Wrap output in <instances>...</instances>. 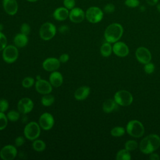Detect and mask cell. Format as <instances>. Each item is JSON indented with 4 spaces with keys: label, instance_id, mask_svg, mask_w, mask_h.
Instances as JSON below:
<instances>
[{
    "label": "cell",
    "instance_id": "obj_1",
    "mask_svg": "<svg viewBox=\"0 0 160 160\" xmlns=\"http://www.w3.org/2000/svg\"><path fill=\"white\" fill-rule=\"evenodd\" d=\"M160 146V137L156 134H149L144 138L139 144L140 151L146 154H151Z\"/></svg>",
    "mask_w": 160,
    "mask_h": 160
},
{
    "label": "cell",
    "instance_id": "obj_2",
    "mask_svg": "<svg viewBox=\"0 0 160 160\" xmlns=\"http://www.w3.org/2000/svg\"><path fill=\"white\" fill-rule=\"evenodd\" d=\"M123 34V28L121 24L116 22L109 24L104 31V38L107 42L114 43L122 37Z\"/></svg>",
    "mask_w": 160,
    "mask_h": 160
},
{
    "label": "cell",
    "instance_id": "obj_3",
    "mask_svg": "<svg viewBox=\"0 0 160 160\" xmlns=\"http://www.w3.org/2000/svg\"><path fill=\"white\" fill-rule=\"evenodd\" d=\"M41 134V127L35 121L28 123L24 129V135L28 139L34 141Z\"/></svg>",
    "mask_w": 160,
    "mask_h": 160
},
{
    "label": "cell",
    "instance_id": "obj_4",
    "mask_svg": "<svg viewBox=\"0 0 160 160\" xmlns=\"http://www.w3.org/2000/svg\"><path fill=\"white\" fill-rule=\"evenodd\" d=\"M126 131L131 136L140 138L144 133V128L142 124L138 120H131L126 126Z\"/></svg>",
    "mask_w": 160,
    "mask_h": 160
},
{
    "label": "cell",
    "instance_id": "obj_5",
    "mask_svg": "<svg viewBox=\"0 0 160 160\" xmlns=\"http://www.w3.org/2000/svg\"><path fill=\"white\" fill-rule=\"evenodd\" d=\"M56 33V28L51 22H46L41 25L39 29L40 38L44 41H49L54 37Z\"/></svg>",
    "mask_w": 160,
    "mask_h": 160
},
{
    "label": "cell",
    "instance_id": "obj_6",
    "mask_svg": "<svg viewBox=\"0 0 160 160\" xmlns=\"http://www.w3.org/2000/svg\"><path fill=\"white\" fill-rule=\"evenodd\" d=\"M114 99L118 105L128 106L132 102L133 98L130 92L126 90H120L115 93Z\"/></svg>",
    "mask_w": 160,
    "mask_h": 160
},
{
    "label": "cell",
    "instance_id": "obj_7",
    "mask_svg": "<svg viewBox=\"0 0 160 160\" xmlns=\"http://www.w3.org/2000/svg\"><path fill=\"white\" fill-rule=\"evenodd\" d=\"M103 11L97 6L89 7L85 12V16L87 20L91 23H98L100 22L103 18Z\"/></svg>",
    "mask_w": 160,
    "mask_h": 160
},
{
    "label": "cell",
    "instance_id": "obj_8",
    "mask_svg": "<svg viewBox=\"0 0 160 160\" xmlns=\"http://www.w3.org/2000/svg\"><path fill=\"white\" fill-rule=\"evenodd\" d=\"M19 51L18 48L14 45H7L2 50V57L3 60L9 64L14 62L18 58Z\"/></svg>",
    "mask_w": 160,
    "mask_h": 160
},
{
    "label": "cell",
    "instance_id": "obj_9",
    "mask_svg": "<svg viewBox=\"0 0 160 160\" xmlns=\"http://www.w3.org/2000/svg\"><path fill=\"white\" fill-rule=\"evenodd\" d=\"M16 148L11 144L3 146L0 150V158L3 160H13L17 156Z\"/></svg>",
    "mask_w": 160,
    "mask_h": 160
},
{
    "label": "cell",
    "instance_id": "obj_10",
    "mask_svg": "<svg viewBox=\"0 0 160 160\" xmlns=\"http://www.w3.org/2000/svg\"><path fill=\"white\" fill-rule=\"evenodd\" d=\"M54 119L52 115L49 112L42 113L39 119V124L43 130H50L54 126Z\"/></svg>",
    "mask_w": 160,
    "mask_h": 160
},
{
    "label": "cell",
    "instance_id": "obj_11",
    "mask_svg": "<svg viewBox=\"0 0 160 160\" xmlns=\"http://www.w3.org/2000/svg\"><path fill=\"white\" fill-rule=\"evenodd\" d=\"M18 111L23 114L30 112L34 108V102L29 98H23L18 102Z\"/></svg>",
    "mask_w": 160,
    "mask_h": 160
},
{
    "label": "cell",
    "instance_id": "obj_12",
    "mask_svg": "<svg viewBox=\"0 0 160 160\" xmlns=\"http://www.w3.org/2000/svg\"><path fill=\"white\" fill-rule=\"evenodd\" d=\"M35 88L38 92L44 95L50 94L52 92V86L49 81L43 79H39L35 82Z\"/></svg>",
    "mask_w": 160,
    "mask_h": 160
},
{
    "label": "cell",
    "instance_id": "obj_13",
    "mask_svg": "<svg viewBox=\"0 0 160 160\" xmlns=\"http://www.w3.org/2000/svg\"><path fill=\"white\" fill-rule=\"evenodd\" d=\"M137 60L141 64H146L151 60V54L145 47H139L136 51Z\"/></svg>",
    "mask_w": 160,
    "mask_h": 160
},
{
    "label": "cell",
    "instance_id": "obj_14",
    "mask_svg": "<svg viewBox=\"0 0 160 160\" xmlns=\"http://www.w3.org/2000/svg\"><path fill=\"white\" fill-rule=\"evenodd\" d=\"M61 62L56 58H48L42 62L43 69L49 72H53L59 69Z\"/></svg>",
    "mask_w": 160,
    "mask_h": 160
},
{
    "label": "cell",
    "instance_id": "obj_15",
    "mask_svg": "<svg viewBox=\"0 0 160 160\" xmlns=\"http://www.w3.org/2000/svg\"><path fill=\"white\" fill-rule=\"evenodd\" d=\"M85 18V12L80 8H74L69 14V19L74 23H80Z\"/></svg>",
    "mask_w": 160,
    "mask_h": 160
},
{
    "label": "cell",
    "instance_id": "obj_16",
    "mask_svg": "<svg viewBox=\"0 0 160 160\" xmlns=\"http://www.w3.org/2000/svg\"><path fill=\"white\" fill-rule=\"evenodd\" d=\"M113 52L119 57H125L129 54V48L123 42H116L112 46Z\"/></svg>",
    "mask_w": 160,
    "mask_h": 160
},
{
    "label": "cell",
    "instance_id": "obj_17",
    "mask_svg": "<svg viewBox=\"0 0 160 160\" xmlns=\"http://www.w3.org/2000/svg\"><path fill=\"white\" fill-rule=\"evenodd\" d=\"M2 6L5 12L11 16L16 14L18 10V4L16 0H3Z\"/></svg>",
    "mask_w": 160,
    "mask_h": 160
},
{
    "label": "cell",
    "instance_id": "obj_18",
    "mask_svg": "<svg viewBox=\"0 0 160 160\" xmlns=\"http://www.w3.org/2000/svg\"><path fill=\"white\" fill-rule=\"evenodd\" d=\"M49 82L52 86L55 88L60 87L63 83V77L62 74L57 71L51 72L49 78Z\"/></svg>",
    "mask_w": 160,
    "mask_h": 160
},
{
    "label": "cell",
    "instance_id": "obj_19",
    "mask_svg": "<svg viewBox=\"0 0 160 160\" xmlns=\"http://www.w3.org/2000/svg\"><path fill=\"white\" fill-rule=\"evenodd\" d=\"M90 93V88L87 86H82L78 88L74 92V98L78 101H82L86 99Z\"/></svg>",
    "mask_w": 160,
    "mask_h": 160
},
{
    "label": "cell",
    "instance_id": "obj_20",
    "mask_svg": "<svg viewBox=\"0 0 160 160\" xmlns=\"http://www.w3.org/2000/svg\"><path fill=\"white\" fill-rule=\"evenodd\" d=\"M69 9L65 7H59L55 9L53 12V17L57 21H64L69 17Z\"/></svg>",
    "mask_w": 160,
    "mask_h": 160
},
{
    "label": "cell",
    "instance_id": "obj_21",
    "mask_svg": "<svg viewBox=\"0 0 160 160\" xmlns=\"http://www.w3.org/2000/svg\"><path fill=\"white\" fill-rule=\"evenodd\" d=\"M28 42V38L27 35L21 32L17 34L14 38V43L17 48H23L27 45Z\"/></svg>",
    "mask_w": 160,
    "mask_h": 160
},
{
    "label": "cell",
    "instance_id": "obj_22",
    "mask_svg": "<svg viewBox=\"0 0 160 160\" xmlns=\"http://www.w3.org/2000/svg\"><path fill=\"white\" fill-rule=\"evenodd\" d=\"M118 108V104L114 99H108L102 104V110L106 113H109Z\"/></svg>",
    "mask_w": 160,
    "mask_h": 160
},
{
    "label": "cell",
    "instance_id": "obj_23",
    "mask_svg": "<svg viewBox=\"0 0 160 160\" xmlns=\"http://www.w3.org/2000/svg\"><path fill=\"white\" fill-rule=\"evenodd\" d=\"M112 51V48L110 42H106L103 43L100 48V52L103 57H109Z\"/></svg>",
    "mask_w": 160,
    "mask_h": 160
},
{
    "label": "cell",
    "instance_id": "obj_24",
    "mask_svg": "<svg viewBox=\"0 0 160 160\" xmlns=\"http://www.w3.org/2000/svg\"><path fill=\"white\" fill-rule=\"evenodd\" d=\"M32 148L37 152H42L46 149V144L41 139H35L33 141L32 144Z\"/></svg>",
    "mask_w": 160,
    "mask_h": 160
},
{
    "label": "cell",
    "instance_id": "obj_25",
    "mask_svg": "<svg viewBox=\"0 0 160 160\" xmlns=\"http://www.w3.org/2000/svg\"><path fill=\"white\" fill-rule=\"evenodd\" d=\"M54 100H55L54 97L52 95L50 94H44V96L41 98V102L44 106L49 107L54 103Z\"/></svg>",
    "mask_w": 160,
    "mask_h": 160
},
{
    "label": "cell",
    "instance_id": "obj_26",
    "mask_svg": "<svg viewBox=\"0 0 160 160\" xmlns=\"http://www.w3.org/2000/svg\"><path fill=\"white\" fill-rule=\"evenodd\" d=\"M116 159L117 160H130L131 156L129 151L126 149H122L118 152Z\"/></svg>",
    "mask_w": 160,
    "mask_h": 160
},
{
    "label": "cell",
    "instance_id": "obj_27",
    "mask_svg": "<svg viewBox=\"0 0 160 160\" xmlns=\"http://www.w3.org/2000/svg\"><path fill=\"white\" fill-rule=\"evenodd\" d=\"M125 129L121 126H116L111 130V134L114 137H120L124 134Z\"/></svg>",
    "mask_w": 160,
    "mask_h": 160
},
{
    "label": "cell",
    "instance_id": "obj_28",
    "mask_svg": "<svg viewBox=\"0 0 160 160\" xmlns=\"http://www.w3.org/2000/svg\"><path fill=\"white\" fill-rule=\"evenodd\" d=\"M8 120L11 122H16L17 121L20 117L19 112H18L16 110H11L9 111L8 114H6Z\"/></svg>",
    "mask_w": 160,
    "mask_h": 160
},
{
    "label": "cell",
    "instance_id": "obj_29",
    "mask_svg": "<svg viewBox=\"0 0 160 160\" xmlns=\"http://www.w3.org/2000/svg\"><path fill=\"white\" fill-rule=\"evenodd\" d=\"M138 146V142L134 140H128L124 144L125 149L129 151H132L137 149Z\"/></svg>",
    "mask_w": 160,
    "mask_h": 160
},
{
    "label": "cell",
    "instance_id": "obj_30",
    "mask_svg": "<svg viewBox=\"0 0 160 160\" xmlns=\"http://www.w3.org/2000/svg\"><path fill=\"white\" fill-rule=\"evenodd\" d=\"M8 123V119L7 116L2 112H0V131L4 129Z\"/></svg>",
    "mask_w": 160,
    "mask_h": 160
},
{
    "label": "cell",
    "instance_id": "obj_31",
    "mask_svg": "<svg viewBox=\"0 0 160 160\" xmlns=\"http://www.w3.org/2000/svg\"><path fill=\"white\" fill-rule=\"evenodd\" d=\"M34 84V79L32 77H26L22 81V86L25 88H29Z\"/></svg>",
    "mask_w": 160,
    "mask_h": 160
},
{
    "label": "cell",
    "instance_id": "obj_32",
    "mask_svg": "<svg viewBox=\"0 0 160 160\" xmlns=\"http://www.w3.org/2000/svg\"><path fill=\"white\" fill-rule=\"evenodd\" d=\"M124 4L128 8H134L139 6L140 2L139 0H125Z\"/></svg>",
    "mask_w": 160,
    "mask_h": 160
},
{
    "label": "cell",
    "instance_id": "obj_33",
    "mask_svg": "<svg viewBox=\"0 0 160 160\" xmlns=\"http://www.w3.org/2000/svg\"><path fill=\"white\" fill-rule=\"evenodd\" d=\"M116 9V7L114 4L112 3H108L106 4L103 8V11L106 14H111L114 12Z\"/></svg>",
    "mask_w": 160,
    "mask_h": 160
},
{
    "label": "cell",
    "instance_id": "obj_34",
    "mask_svg": "<svg viewBox=\"0 0 160 160\" xmlns=\"http://www.w3.org/2000/svg\"><path fill=\"white\" fill-rule=\"evenodd\" d=\"M8 41L6 36L0 31V51H2L7 46Z\"/></svg>",
    "mask_w": 160,
    "mask_h": 160
},
{
    "label": "cell",
    "instance_id": "obj_35",
    "mask_svg": "<svg viewBox=\"0 0 160 160\" xmlns=\"http://www.w3.org/2000/svg\"><path fill=\"white\" fill-rule=\"evenodd\" d=\"M155 66L153 63L152 62H148L144 64V70L147 74H151L154 71Z\"/></svg>",
    "mask_w": 160,
    "mask_h": 160
},
{
    "label": "cell",
    "instance_id": "obj_36",
    "mask_svg": "<svg viewBox=\"0 0 160 160\" xmlns=\"http://www.w3.org/2000/svg\"><path fill=\"white\" fill-rule=\"evenodd\" d=\"M9 108V103L5 99H0V112H4Z\"/></svg>",
    "mask_w": 160,
    "mask_h": 160
},
{
    "label": "cell",
    "instance_id": "obj_37",
    "mask_svg": "<svg viewBox=\"0 0 160 160\" xmlns=\"http://www.w3.org/2000/svg\"><path fill=\"white\" fill-rule=\"evenodd\" d=\"M63 4L66 8H67L69 10H71L74 8L76 2L75 0H64Z\"/></svg>",
    "mask_w": 160,
    "mask_h": 160
},
{
    "label": "cell",
    "instance_id": "obj_38",
    "mask_svg": "<svg viewBox=\"0 0 160 160\" xmlns=\"http://www.w3.org/2000/svg\"><path fill=\"white\" fill-rule=\"evenodd\" d=\"M20 30H21V33H22L24 34H26V35H28L29 34L30 31H31V28H30V26L28 24L23 23L21 26Z\"/></svg>",
    "mask_w": 160,
    "mask_h": 160
},
{
    "label": "cell",
    "instance_id": "obj_39",
    "mask_svg": "<svg viewBox=\"0 0 160 160\" xmlns=\"http://www.w3.org/2000/svg\"><path fill=\"white\" fill-rule=\"evenodd\" d=\"M24 142H25V139H24V137L20 136L17 137L15 139L14 144H15V146L16 147H20V146H22L24 144Z\"/></svg>",
    "mask_w": 160,
    "mask_h": 160
},
{
    "label": "cell",
    "instance_id": "obj_40",
    "mask_svg": "<svg viewBox=\"0 0 160 160\" xmlns=\"http://www.w3.org/2000/svg\"><path fill=\"white\" fill-rule=\"evenodd\" d=\"M69 59V55L66 53H64V54H62L59 58V60L61 62H62V63H65Z\"/></svg>",
    "mask_w": 160,
    "mask_h": 160
},
{
    "label": "cell",
    "instance_id": "obj_41",
    "mask_svg": "<svg viewBox=\"0 0 160 160\" xmlns=\"http://www.w3.org/2000/svg\"><path fill=\"white\" fill-rule=\"evenodd\" d=\"M59 31L62 34H65L69 31V27L66 25L61 26L59 28Z\"/></svg>",
    "mask_w": 160,
    "mask_h": 160
},
{
    "label": "cell",
    "instance_id": "obj_42",
    "mask_svg": "<svg viewBox=\"0 0 160 160\" xmlns=\"http://www.w3.org/2000/svg\"><path fill=\"white\" fill-rule=\"evenodd\" d=\"M149 158L151 160H158L160 159V157L159 156V155L156 153H151Z\"/></svg>",
    "mask_w": 160,
    "mask_h": 160
},
{
    "label": "cell",
    "instance_id": "obj_43",
    "mask_svg": "<svg viewBox=\"0 0 160 160\" xmlns=\"http://www.w3.org/2000/svg\"><path fill=\"white\" fill-rule=\"evenodd\" d=\"M159 0H146L147 4L149 6H154L158 4Z\"/></svg>",
    "mask_w": 160,
    "mask_h": 160
},
{
    "label": "cell",
    "instance_id": "obj_44",
    "mask_svg": "<svg viewBox=\"0 0 160 160\" xmlns=\"http://www.w3.org/2000/svg\"><path fill=\"white\" fill-rule=\"evenodd\" d=\"M156 8H157V10L160 13V3H158L157 4V6H156Z\"/></svg>",
    "mask_w": 160,
    "mask_h": 160
},
{
    "label": "cell",
    "instance_id": "obj_45",
    "mask_svg": "<svg viewBox=\"0 0 160 160\" xmlns=\"http://www.w3.org/2000/svg\"><path fill=\"white\" fill-rule=\"evenodd\" d=\"M2 29H3V26L2 24H0V31H1Z\"/></svg>",
    "mask_w": 160,
    "mask_h": 160
},
{
    "label": "cell",
    "instance_id": "obj_46",
    "mask_svg": "<svg viewBox=\"0 0 160 160\" xmlns=\"http://www.w3.org/2000/svg\"><path fill=\"white\" fill-rule=\"evenodd\" d=\"M28 1H29V2H36V1H37L38 0H27Z\"/></svg>",
    "mask_w": 160,
    "mask_h": 160
},
{
    "label": "cell",
    "instance_id": "obj_47",
    "mask_svg": "<svg viewBox=\"0 0 160 160\" xmlns=\"http://www.w3.org/2000/svg\"><path fill=\"white\" fill-rule=\"evenodd\" d=\"M36 79H37V80H38V79H41V76H37V77H36Z\"/></svg>",
    "mask_w": 160,
    "mask_h": 160
}]
</instances>
